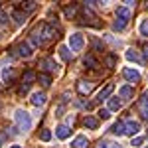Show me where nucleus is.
<instances>
[{"mask_svg":"<svg viewBox=\"0 0 148 148\" xmlns=\"http://www.w3.org/2000/svg\"><path fill=\"white\" fill-rule=\"evenodd\" d=\"M140 34L148 36V20H142V24H140Z\"/></svg>","mask_w":148,"mask_h":148,"instance_id":"29","label":"nucleus"},{"mask_svg":"<svg viewBox=\"0 0 148 148\" xmlns=\"http://www.w3.org/2000/svg\"><path fill=\"white\" fill-rule=\"evenodd\" d=\"M123 77H125L128 83H138V81H140V73L132 67H125L123 69Z\"/></svg>","mask_w":148,"mask_h":148,"instance_id":"4","label":"nucleus"},{"mask_svg":"<svg viewBox=\"0 0 148 148\" xmlns=\"http://www.w3.org/2000/svg\"><path fill=\"white\" fill-rule=\"evenodd\" d=\"M28 89H30V85H20V87H18V95H24V93H28Z\"/></svg>","mask_w":148,"mask_h":148,"instance_id":"32","label":"nucleus"},{"mask_svg":"<svg viewBox=\"0 0 148 148\" xmlns=\"http://www.w3.org/2000/svg\"><path fill=\"white\" fill-rule=\"evenodd\" d=\"M83 46H85V40H83L81 34H71L69 36V47H71V51H81Z\"/></svg>","mask_w":148,"mask_h":148,"instance_id":"3","label":"nucleus"},{"mask_svg":"<svg viewBox=\"0 0 148 148\" xmlns=\"http://www.w3.org/2000/svg\"><path fill=\"white\" fill-rule=\"evenodd\" d=\"M2 77H4V81H8V83H10V81L14 79V69H12V67H4Z\"/></svg>","mask_w":148,"mask_h":148,"instance_id":"25","label":"nucleus"},{"mask_svg":"<svg viewBox=\"0 0 148 148\" xmlns=\"http://www.w3.org/2000/svg\"><path fill=\"white\" fill-rule=\"evenodd\" d=\"M126 59H128V61L142 63V61H140V56H138V51H134V49H128V51H126Z\"/></svg>","mask_w":148,"mask_h":148,"instance_id":"19","label":"nucleus"},{"mask_svg":"<svg viewBox=\"0 0 148 148\" xmlns=\"http://www.w3.org/2000/svg\"><path fill=\"white\" fill-rule=\"evenodd\" d=\"M113 89H114V85H113V83H109L105 89H101V91H99V95H97V101L103 103L107 97H109V95H111V93H113Z\"/></svg>","mask_w":148,"mask_h":148,"instance_id":"10","label":"nucleus"},{"mask_svg":"<svg viewBox=\"0 0 148 148\" xmlns=\"http://www.w3.org/2000/svg\"><path fill=\"white\" fill-rule=\"evenodd\" d=\"M12 16H14L16 24H24V22H26V12H22V10H16Z\"/></svg>","mask_w":148,"mask_h":148,"instance_id":"23","label":"nucleus"},{"mask_svg":"<svg viewBox=\"0 0 148 148\" xmlns=\"http://www.w3.org/2000/svg\"><path fill=\"white\" fill-rule=\"evenodd\" d=\"M109 116H111V114H109V111H107V109H101V111H99V119H103V121H107Z\"/></svg>","mask_w":148,"mask_h":148,"instance_id":"30","label":"nucleus"},{"mask_svg":"<svg viewBox=\"0 0 148 148\" xmlns=\"http://www.w3.org/2000/svg\"><path fill=\"white\" fill-rule=\"evenodd\" d=\"M22 10H26V12L36 10V2H34V0H32V2H24V4H22Z\"/></svg>","mask_w":148,"mask_h":148,"instance_id":"27","label":"nucleus"},{"mask_svg":"<svg viewBox=\"0 0 148 148\" xmlns=\"http://www.w3.org/2000/svg\"><path fill=\"white\" fill-rule=\"evenodd\" d=\"M73 148H87L89 146V140H87V136H83V134H79V136L73 140V144H71Z\"/></svg>","mask_w":148,"mask_h":148,"instance_id":"13","label":"nucleus"},{"mask_svg":"<svg viewBox=\"0 0 148 148\" xmlns=\"http://www.w3.org/2000/svg\"><path fill=\"white\" fill-rule=\"evenodd\" d=\"M38 79H40V83H42L44 87H49V85H51V75H49V73H40Z\"/></svg>","mask_w":148,"mask_h":148,"instance_id":"18","label":"nucleus"},{"mask_svg":"<svg viewBox=\"0 0 148 148\" xmlns=\"http://www.w3.org/2000/svg\"><path fill=\"white\" fill-rule=\"evenodd\" d=\"M128 20H130V10L126 8V6H121L119 10H116V22H114V30H125V26L128 24Z\"/></svg>","mask_w":148,"mask_h":148,"instance_id":"1","label":"nucleus"},{"mask_svg":"<svg viewBox=\"0 0 148 148\" xmlns=\"http://www.w3.org/2000/svg\"><path fill=\"white\" fill-rule=\"evenodd\" d=\"M40 140H44V142L51 140V132H49L47 128H44V130H42V134H40Z\"/></svg>","mask_w":148,"mask_h":148,"instance_id":"28","label":"nucleus"},{"mask_svg":"<svg viewBox=\"0 0 148 148\" xmlns=\"http://www.w3.org/2000/svg\"><path fill=\"white\" fill-rule=\"evenodd\" d=\"M2 4H4V2H0V6H2Z\"/></svg>","mask_w":148,"mask_h":148,"instance_id":"39","label":"nucleus"},{"mask_svg":"<svg viewBox=\"0 0 148 148\" xmlns=\"http://www.w3.org/2000/svg\"><path fill=\"white\" fill-rule=\"evenodd\" d=\"M114 61H116L114 56H107V65H109V67H114Z\"/></svg>","mask_w":148,"mask_h":148,"instance_id":"31","label":"nucleus"},{"mask_svg":"<svg viewBox=\"0 0 148 148\" xmlns=\"http://www.w3.org/2000/svg\"><path fill=\"white\" fill-rule=\"evenodd\" d=\"M16 56L18 57H30L32 56V46H30L28 42L18 44V46H16Z\"/></svg>","mask_w":148,"mask_h":148,"instance_id":"5","label":"nucleus"},{"mask_svg":"<svg viewBox=\"0 0 148 148\" xmlns=\"http://www.w3.org/2000/svg\"><path fill=\"white\" fill-rule=\"evenodd\" d=\"M109 148H121V144H109Z\"/></svg>","mask_w":148,"mask_h":148,"instance_id":"35","label":"nucleus"},{"mask_svg":"<svg viewBox=\"0 0 148 148\" xmlns=\"http://www.w3.org/2000/svg\"><path fill=\"white\" fill-rule=\"evenodd\" d=\"M121 107H123V101H121L119 97H111V99H109V109H111V111H119Z\"/></svg>","mask_w":148,"mask_h":148,"instance_id":"15","label":"nucleus"},{"mask_svg":"<svg viewBox=\"0 0 148 148\" xmlns=\"http://www.w3.org/2000/svg\"><path fill=\"white\" fill-rule=\"evenodd\" d=\"M59 56H61L63 61H69V59H71V51H69V47L61 46V47H59Z\"/></svg>","mask_w":148,"mask_h":148,"instance_id":"24","label":"nucleus"},{"mask_svg":"<svg viewBox=\"0 0 148 148\" xmlns=\"http://www.w3.org/2000/svg\"><path fill=\"white\" fill-rule=\"evenodd\" d=\"M142 142H144V138H142V136H136V138H132V146H140Z\"/></svg>","mask_w":148,"mask_h":148,"instance_id":"33","label":"nucleus"},{"mask_svg":"<svg viewBox=\"0 0 148 148\" xmlns=\"http://www.w3.org/2000/svg\"><path fill=\"white\" fill-rule=\"evenodd\" d=\"M119 95H121V99H125V101H130V99L134 97V89H132L130 85H123V87L119 89Z\"/></svg>","mask_w":148,"mask_h":148,"instance_id":"7","label":"nucleus"},{"mask_svg":"<svg viewBox=\"0 0 148 148\" xmlns=\"http://www.w3.org/2000/svg\"><path fill=\"white\" fill-rule=\"evenodd\" d=\"M138 105H140V111H148V91L142 93V97H140Z\"/></svg>","mask_w":148,"mask_h":148,"instance_id":"21","label":"nucleus"},{"mask_svg":"<svg viewBox=\"0 0 148 148\" xmlns=\"http://www.w3.org/2000/svg\"><path fill=\"white\" fill-rule=\"evenodd\" d=\"M83 63H85V65H87V67H97V59H95V57L93 56H87L85 57V59H83Z\"/></svg>","mask_w":148,"mask_h":148,"instance_id":"26","label":"nucleus"},{"mask_svg":"<svg viewBox=\"0 0 148 148\" xmlns=\"http://www.w3.org/2000/svg\"><path fill=\"white\" fill-rule=\"evenodd\" d=\"M111 130H113L114 134H126L125 123H114V125H113V128H111Z\"/></svg>","mask_w":148,"mask_h":148,"instance_id":"20","label":"nucleus"},{"mask_svg":"<svg viewBox=\"0 0 148 148\" xmlns=\"http://www.w3.org/2000/svg\"><path fill=\"white\" fill-rule=\"evenodd\" d=\"M6 20H8V16L4 12H0V24H6Z\"/></svg>","mask_w":148,"mask_h":148,"instance_id":"34","label":"nucleus"},{"mask_svg":"<svg viewBox=\"0 0 148 148\" xmlns=\"http://www.w3.org/2000/svg\"><path fill=\"white\" fill-rule=\"evenodd\" d=\"M144 57H148V46H144Z\"/></svg>","mask_w":148,"mask_h":148,"instance_id":"36","label":"nucleus"},{"mask_svg":"<svg viewBox=\"0 0 148 148\" xmlns=\"http://www.w3.org/2000/svg\"><path fill=\"white\" fill-rule=\"evenodd\" d=\"M83 125L87 126V128H91V130H95V128L99 126V121H97L95 116H87V119L83 121Z\"/></svg>","mask_w":148,"mask_h":148,"instance_id":"17","label":"nucleus"},{"mask_svg":"<svg viewBox=\"0 0 148 148\" xmlns=\"http://www.w3.org/2000/svg\"><path fill=\"white\" fill-rule=\"evenodd\" d=\"M56 134H57V138L65 140V138H69V134H71V130H69V126H65V125H59V126L56 128Z\"/></svg>","mask_w":148,"mask_h":148,"instance_id":"11","label":"nucleus"},{"mask_svg":"<svg viewBox=\"0 0 148 148\" xmlns=\"http://www.w3.org/2000/svg\"><path fill=\"white\" fill-rule=\"evenodd\" d=\"M77 89H79L81 95H87V93H91L93 83L91 81H79V83H77Z\"/></svg>","mask_w":148,"mask_h":148,"instance_id":"12","label":"nucleus"},{"mask_svg":"<svg viewBox=\"0 0 148 148\" xmlns=\"http://www.w3.org/2000/svg\"><path fill=\"white\" fill-rule=\"evenodd\" d=\"M77 10H79V4H71V6L65 8V16H67V18H73V16L77 14Z\"/></svg>","mask_w":148,"mask_h":148,"instance_id":"22","label":"nucleus"},{"mask_svg":"<svg viewBox=\"0 0 148 148\" xmlns=\"http://www.w3.org/2000/svg\"><path fill=\"white\" fill-rule=\"evenodd\" d=\"M30 42H32V46H34V47L42 46V42H44V40H42V26H40V28H36L34 32L30 34Z\"/></svg>","mask_w":148,"mask_h":148,"instance_id":"6","label":"nucleus"},{"mask_svg":"<svg viewBox=\"0 0 148 148\" xmlns=\"http://www.w3.org/2000/svg\"><path fill=\"white\" fill-rule=\"evenodd\" d=\"M32 105H36V107H42V105H46V93H32Z\"/></svg>","mask_w":148,"mask_h":148,"instance_id":"9","label":"nucleus"},{"mask_svg":"<svg viewBox=\"0 0 148 148\" xmlns=\"http://www.w3.org/2000/svg\"><path fill=\"white\" fill-rule=\"evenodd\" d=\"M40 65H42V67H46L47 71H56V69H57V63L53 61V59H49V57H47V59H42V61H40Z\"/></svg>","mask_w":148,"mask_h":148,"instance_id":"14","label":"nucleus"},{"mask_svg":"<svg viewBox=\"0 0 148 148\" xmlns=\"http://www.w3.org/2000/svg\"><path fill=\"white\" fill-rule=\"evenodd\" d=\"M99 148H107V144H105V142H101V144H99Z\"/></svg>","mask_w":148,"mask_h":148,"instance_id":"37","label":"nucleus"},{"mask_svg":"<svg viewBox=\"0 0 148 148\" xmlns=\"http://www.w3.org/2000/svg\"><path fill=\"white\" fill-rule=\"evenodd\" d=\"M10 148H22V146H10Z\"/></svg>","mask_w":148,"mask_h":148,"instance_id":"38","label":"nucleus"},{"mask_svg":"<svg viewBox=\"0 0 148 148\" xmlns=\"http://www.w3.org/2000/svg\"><path fill=\"white\" fill-rule=\"evenodd\" d=\"M34 79H36V73L32 71V69H28V71H26V73L22 75V83H24V85H30V83H32Z\"/></svg>","mask_w":148,"mask_h":148,"instance_id":"16","label":"nucleus"},{"mask_svg":"<svg viewBox=\"0 0 148 148\" xmlns=\"http://www.w3.org/2000/svg\"><path fill=\"white\" fill-rule=\"evenodd\" d=\"M16 123H18V126H20L22 130H30V128H32V119H30V114L26 113V111H22V109L16 111Z\"/></svg>","mask_w":148,"mask_h":148,"instance_id":"2","label":"nucleus"},{"mask_svg":"<svg viewBox=\"0 0 148 148\" xmlns=\"http://www.w3.org/2000/svg\"><path fill=\"white\" fill-rule=\"evenodd\" d=\"M125 128H126V134L134 136L138 130H140V125H138L136 121H126V123H125Z\"/></svg>","mask_w":148,"mask_h":148,"instance_id":"8","label":"nucleus"}]
</instances>
